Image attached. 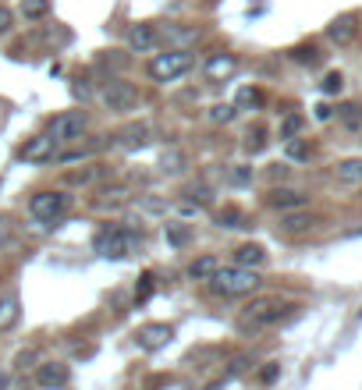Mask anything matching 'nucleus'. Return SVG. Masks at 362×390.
Masks as SVG:
<instances>
[{
  "mask_svg": "<svg viewBox=\"0 0 362 390\" xmlns=\"http://www.w3.org/2000/svg\"><path fill=\"white\" fill-rule=\"evenodd\" d=\"M295 312L291 302H281V298H256L245 305V312L238 316V330H266V326H277L281 319H288Z\"/></svg>",
  "mask_w": 362,
  "mask_h": 390,
  "instance_id": "obj_1",
  "label": "nucleus"
},
{
  "mask_svg": "<svg viewBox=\"0 0 362 390\" xmlns=\"http://www.w3.org/2000/svg\"><path fill=\"white\" fill-rule=\"evenodd\" d=\"M210 287H213V294L242 298L259 287V277H256V270H245V266H217V273L210 277Z\"/></svg>",
  "mask_w": 362,
  "mask_h": 390,
  "instance_id": "obj_2",
  "label": "nucleus"
},
{
  "mask_svg": "<svg viewBox=\"0 0 362 390\" xmlns=\"http://www.w3.org/2000/svg\"><path fill=\"white\" fill-rule=\"evenodd\" d=\"M93 245H96V252H100L103 259H125V256H132V252L142 245V234H135L132 227L114 224V227H103Z\"/></svg>",
  "mask_w": 362,
  "mask_h": 390,
  "instance_id": "obj_3",
  "label": "nucleus"
},
{
  "mask_svg": "<svg viewBox=\"0 0 362 390\" xmlns=\"http://www.w3.org/2000/svg\"><path fill=\"white\" fill-rule=\"evenodd\" d=\"M188 68H192V54L188 50H167V54H157L149 61V79L167 86V82H178Z\"/></svg>",
  "mask_w": 362,
  "mask_h": 390,
  "instance_id": "obj_4",
  "label": "nucleus"
},
{
  "mask_svg": "<svg viewBox=\"0 0 362 390\" xmlns=\"http://www.w3.org/2000/svg\"><path fill=\"white\" fill-rule=\"evenodd\" d=\"M72 206V195L68 192H36L33 202H29V213L40 220V224H57Z\"/></svg>",
  "mask_w": 362,
  "mask_h": 390,
  "instance_id": "obj_5",
  "label": "nucleus"
},
{
  "mask_svg": "<svg viewBox=\"0 0 362 390\" xmlns=\"http://www.w3.org/2000/svg\"><path fill=\"white\" fill-rule=\"evenodd\" d=\"M100 96H103V107L111 114H132L139 107V89L132 82H125V79H111Z\"/></svg>",
  "mask_w": 362,
  "mask_h": 390,
  "instance_id": "obj_6",
  "label": "nucleus"
},
{
  "mask_svg": "<svg viewBox=\"0 0 362 390\" xmlns=\"http://www.w3.org/2000/svg\"><path fill=\"white\" fill-rule=\"evenodd\" d=\"M86 125H89L86 110H64V114H57V117L50 121V132H47V135H50L54 142H75V139H82Z\"/></svg>",
  "mask_w": 362,
  "mask_h": 390,
  "instance_id": "obj_7",
  "label": "nucleus"
},
{
  "mask_svg": "<svg viewBox=\"0 0 362 390\" xmlns=\"http://www.w3.org/2000/svg\"><path fill=\"white\" fill-rule=\"evenodd\" d=\"M174 340V326L171 323H146V326H139V333H135V344L142 348V351H160V348H167Z\"/></svg>",
  "mask_w": 362,
  "mask_h": 390,
  "instance_id": "obj_8",
  "label": "nucleus"
},
{
  "mask_svg": "<svg viewBox=\"0 0 362 390\" xmlns=\"http://www.w3.org/2000/svg\"><path fill=\"white\" fill-rule=\"evenodd\" d=\"M57 146H61V142H54L50 135H36V139H29V142L22 146L18 156H22L26 164H47V160L57 156Z\"/></svg>",
  "mask_w": 362,
  "mask_h": 390,
  "instance_id": "obj_9",
  "label": "nucleus"
},
{
  "mask_svg": "<svg viewBox=\"0 0 362 390\" xmlns=\"http://www.w3.org/2000/svg\"><path fill=\"white\" fill-rule=\"evenodd\" d=\"M149 139H153V128L146 125V121H135V125H128L125 132H118L114 135V142L121 146V149H142V146H149Z\"/></svg>",
  "mask_w": 362,
  "mask_h": 390,
  "instance_id": "obj_10",
  "label": "nucleus"
},
{
  "mask_svg": "<svg viewBox=\"0 0 362 390\" xmlns=\"http://www.w3.org/2000/svg\"><path fill=\"white\" fill-rule=\"evenodd\" d=\"M171 50H188V47H196L199 43V29H192V25H167L164 33H157Z\"/></svg>",
  "mask_w": 362,
  "mask_h": 390,
  "instance_id": "obj_11",
  "label": "nucleus"
},
{
  "mask_svg": "<svg viewBox=\"0 0 362 390\" xmlns=\"http://www.w3.org/2000/svg\"><path fill=\"white\" fill-rule=\"evenodd\" d=\"M125 43H128V50H132V54H149V50H157L160 36H157V29H153V25H132V29H128V36H125Z\"/></svg>",
  "mask_w": 362,
  "mask_h": 390,
  "instance_id": "obj_12",
  "label": "nucleus"
},
{
  "mask_svg": "<svg viewBox=\"0 0 362 390\" xmlns=\"http://www.w3.org/2000/svg\"><path fill=\"white\" fill-rule=\"evenodd\" d=\"M238 71V57L234 54H213L210 61H206V68H203V75L210 79V82H224V79H231Z\"/></svg>",
  "mask_w": 362,
  "mask_h": 390,
  "instance_id": "obj_13",
  "label": "nucleus"
},
{
  "mask_svg": "<svg viewBox=\"0 0 362 390\" xmlns=\"http://www.w3.org/2000/svg\"><path fill=\"white\" fill-rule=\"evenodd\" d=\"M305 202H309V195H302V192H295V188H273V192L266 195V206H270V210H281V213L302 210Z\"/></svg>",
  "mask_w": 362,
  "mask_h": 390,
  "instance_id": "obj_14",
  "label": "nucleus"
},
{
  "mask_svg": "<svg viewBox=\"0 0 362 390\" xmlns=\"http://www.w3.org/2000/svg\"><path fill=\"white\" fill-rule=\"evenodd\" d=\"M68 379H72V372H68V365H61V362H47V365L36 369V383H40L43 390H61Z\"/></svg>",
  "mask_w": 362,
  "mask_h": 390,
  "instance_id": "obj_15",
  "label": "nucleus"
},
{
  "mask_svg": "<svg viewBox=\"0 0 362 390\" xmlns=\"http://www.w3.org/2000/svg\"><path fill=\"white\" fill-rule=\"evenodd\" d=\"M327 40H330V43H337V47H348V43L355 40V18H351V15L334 18V22L327 25Z\"/></svg>",
  "mask_w": 362,
  "mask_h": 390,
  "instance_id": "obj_16",
  "label": "nucleus"
},
{
  "mask_svg": "<svg viewBox=\"0 0 362 390\" xmlns=\"http://www.w3.org/2000/svg\"><path fill=\"white\" fill-rule=\"evenodd\" d=\"M266 263V248L263 245H238L234 248V266H245V270H256V266H263Z\"/></svg>",
  "mask_w": 362,
  "mask_h": 390,
  "instance_id": "obj_17",
  "label": "nucleus"
},
{
  "mask_svg": "<svg viewBox=\"0 0 362 390\" xmlns=\"http://www.w3.org/2000/svg\"><path fill=\"white\" fill-rule=\"evenodd\" d=\"M18 319H22V302H18V294H4V298H0V333H8Z\"/></svg>",
  "mask_w": 362,
  "mask_h": 390,
  "instance_id": "obj_18",
  "label": "nucleus"
},
{
  "mask_svg": "<svg viewBox=\"0 0 362 390\" xmlns=\"http://www.w3.org/2000/svg\"><path fill=\"white\" fill-rule=\"evenodd\" d=\"M312 213H302V210H291L284 220H281V234H305L312 227Z\"/></svg>",
  "mask_w": 362,
  "mask_h": 390,
  "instance_id": "obj_19",
  "label": "nucleus"
},
{
  "mask_svg": "<svg viewBox=\"0 0 362 390\" xmlns=\"http://www.w3.org/2000/svg\"><path fill=\"white\" fill-rule=\"evenodd\" d=\"M334 174H337V181H341V185H362V156L341 160V164L334 167Z\"/></svg>",
  "mask_w": 362,
  "mask_h": 390,
  "instance_id": "obj_20",
  "label": "nucleus"
},
{
  "mask_svg": "<svg viewBox=\"0 0 362 390\" xmlns=\"http://www.w3.org/2000/svg\"><path fill=\"white\" fill-rule=\"evenodd\" d=\"M18 15H22L26 22H40V18L50 15V0H22V4H18Z\"/></svg>",
  "mask_w": 362,
  "mask_h": 390,
  "instance_id": "obj_21",
  "label": "nucleus"
},
{
  "mask_svg": "<svg viewBox=\"0 0 362 390\" xmlns=\"http://www.w3.org/2000/svg\"><path fill=\"white\" fill-rule=\"evenodd\" d=\"M231 107L234 110H256V107H263V93L256 86H245V89H238V96H234Z\"/></svg>",
  "mask_w": 362,
  "mask_h": 390,
  "instance_id": "obj_22",
  "label": "nucleus"
},
{
  "mask_svg": "<svg viewBox=\"0 0 362 390\" xmlns=\"http://www.w3.org/2000/svg\"><path fill=\"white\" fill-rule=\"evenodd\" d=\"M217 266H220V263H217L213 256H199V259L188 266V277H192V280H210V277L217 273Z\"/></svg>",
  "mask_w": 362,
  "mask_h": 390,
  "instance_id": "obj_23",
  "label": "nucleus"
},
{
  "mask_svg": "<svg viewBox=\"0 0 362 390\" xmlns=\"http://www.w3.org/2000/svg\"><path fill=\"white\" fill-rule=\"evenodd\" d=\"M103 146H107V142H86L82 149H72V153H61L57 160H61V164H79V160H89V156H93L96 149H103Z\"/></svg>",
  "mask_w": 362,
  "mask_h": 390,
  "instance_id": "obj_24",
  "label": "nucleus"
},
{
  "mask_svg": "<svg viewBox=\"0 0 362 390\" xmlns=\"http://www.w3.org/2000/svg\"><path fill=\"white\" fill-rule=\"evenodd\" d=\"M217 224H220V227H249L245 213H242V210H234V206H224V210L217 213Z\"/></svg>",
  "mask_w": 362,
  "mask_h": 390,
  "instance_id": "obj_25",
  "label": "nucleus"
},
{
  "mask_svg": "<svg viewBox=\"0 0 362 390\" xmlns=\"http://www.w3.org/2000/svg\"><path fill=\"white\" fill-rule=\"evenodd\" d=\"M160 171L164 174H181L185 171V153H178V149H171V153H164V160H160Z\"/></svg>",
  "mask_w": 362,
  "mask_h": 390,
  "instance_id": "obj_26",
  "label": "nucleus"
},
{
  "mask_svg": "<svg viewBox=\"0 0 362 390\" xmlns=\"http://www.w3.org/2000/svg\"><path fill=\"white\" fill-rule=\"evenodd\" d=\"M284 153H288V160L302 164V160H309V142L305 139H288L284 142Z\"/></svg>",
  "mask_w": 362,
  "mask_h": 390,
  "instance_id": "obj_27",
  "label": "nucleus"
},
{
  "mask_svg": "<svg viewBox=\"0 0 362 390\" xmlns=\"http://www.w3.org/2000/svg\"><path fill=\"white\" fill-rule=\"evenodd\" d=\"M107 171L103 167H86V171H72L68 174V185H93L96 178H103Z\"/></svg>",
  "mask_w": 362,
  "mask_h": 390,
  "instance_id": "obj_28",
  "label": "nucleus"
},
{
  "mask_svg": "<svg viewBox=\"0 0 362 390\" xmlns=\"http://www.w3.org/2000/svg\"><path fill=\"white\" fill-rule=\"evenodd\" d=\"M234 114H238V110H234L231 103H217V107H210V114H206V117H210L213 125H231V121H234Z\"/></svg>",
  "mask_w": 362,
  "mask_h": 390,
  "instance_id": "obj_29",
  "label": "nucleus"
},
{
  "mask_svg": "<svg viewBox=\"0 0 362 390\" xmlns=\"http://www.w3.org/2000/svg\"><path fill=\"white\" fill-rule=\"evenodd\" d=\"M302 125H305V121H302V114H288V117L281 121V139H284V142H288V139H295V135L302 132Z\"/></svg>",
  "mask_w": 362,
  "mask_h": 390,
  "instance_id": "obj_30",
  "label": "nucleus"
},
{
  "mask_svg": "<svg viewBox=\"0 0 362 390\" xmlns=\"http://www.w3.org/2000/svg\"><path fill=\"white\" fill-rule=\"evenodd\" d=\"M252 178H256V174H252L249 164H234V167L227 171V181H231V185H249Z\"/></svg>",
  "mask_w": 362,
  "mask_h": 390,
  "instance_id": "obj_31",
  "label": "nucleus"
},
{
  "mask_svg": "<svg viewBox=\"0 0 362 390\" xmlns=\"http://www.w3.org/2000/svg\"><path fill=\"white\" fill-rule=\"evenodd\" d=\"M263 146H266V139H263V128H259V125H256V128H249V135H245V149H249V153H259Z\"/></svg>",
  "mask_w": 362,
  "mask_h": 390,
  "instance_id": "obj_32",
  "label": "nucleus"
},
{
  "mask_svg": "<svg viewBox=\"0 0 362 390\" xmlns=\"http://www.w3.org/2000/svg\"><path fill=\"white\" fill-rule=\"evenodd\" d=\"M107 195H111V199H96L100 210H118V206L128 202V192H121V188H118V192H107Z\"/></svg>",
  "mask_w": 362,
  "mask_h": 390,
  "instance_id": "obj_33",
  "label": "nucleus"
},
{
  "mask_svg": "<svg viewBox=\"0 0 362 390\" xmlns=\"http://www.w3.org/2000/svg\"><path fill=\"white\" fill-rule=\"evenodd\" d=\"M153 273H142L139 277V287H135V302H149V294H153Z\"/></svg>",
  "mask_w": 362,
  "mask_h": 390,
  "instance_id": "obj_34",
  "label": "nucleus"
},
{
  "mask_svg": "<svg viewBox=\"0 0 362 390\" xmlns=\"http://www.w3.org/2000/svg\"><path fill=\"white\" fill-rule=\"evenodd\" d=\"M341 121H344V128H358L362 125V110L358 107H341Z\"/></svg>",
  "mask_w": 362,
  "mask_h": 390,
  "instance_id": "obj_35",
  "label": "nucleus"
},
{
  "mask_svg": "<svg viewBox=\"0 0 362 390\" xmlns=\"http://www.w3.org/2000/svg\"><path fill=\"white\" fill-rule=\"evenodd\" d=\"M341 86H344V79H341V71H330V75L323 79V93H327V96H334V93H341Z\"/></svg>",
  "mask_w": 362,
  "mask_h": 390,
  "instance_id": "obj_36",
  "label": "nucleus"
},
{
  "mask_svg": "<svg viewBox=\"0 0 362 390\" xmlns=\"http://www.w3.org/2000/svg\"><path fill=\"white\" fill-rule=\"evenodd\" d=\"M167 238H171V245H185L188 241V231L181 224H167Z\"/></svg>",
  "mask_w": 362,
  "mask_h": 390,
  "instance_id": "obj_37",
  "label": "nucleus"
},
{
  "mask_svg": "<svg viewBox=\"0 0 362 390\" xmlns=\"http://www.w3.org/2000/svg\"><path fill=\"white\" fill-rule=\"evenodd\" d=\"M291 57H295L298 64H316V50H312V47H298V50H291Z\"/></svg>",
  "mask_w": 362,
  "mask_h": 390,
  "instance_id": "obj_38",
  "label": "nucleus"
},
{
  "mask_svg": "<svg viewBox=\"0 0 362 390\" xmlns=\"http://www.w3.org/2000/svg\"><path fill=\"white\" fill-rule=\"evenodd\" d=\"M11 22H15L11 8H4V4H0V36H4V33H11Z\"/></svg>",
  "mask_w": 362,
  "mask_h": 390,
  "instance_id": "obj_39",
  "label": "nucleus"
},
{
  "mask_svg": "<svg viewBox=\"0 0 362 390\" xmlns=\"http://www.w3.org/2000/svg\"><path fill=\"white\" fill-rule=\"evenodd\" d=\"M11 234H15V227H11V220H8V217H0V248H4V245L11 241Z\"/></svg>",
  "mask_w": 362,
  "mask_h": 390,
  "instance_id": "obj_40",
  "label": "nucleus"
},
{
  "mask_svg": "<svg viewBox=\"0 0 362 390\" xmlns=\"http://www.w3.org/2000/svg\"><path fill=\"white\" fill-rule=\"evenodd\" d=\"M277 376H281V365H277V362H266V369L259 372V379H263V383H273Z\"/></svg>",
  "mask_w": 362,
  "mask_h": 390,
  "instance_id": "obj_41",
  "label": "nucleus"
},
{
  "mask_svg": "<svg viewBox=\"0 0 362 390\" xmlns=\"http://www.w3.org/2000/svg\"><path fill=\"white\" fill-rule=\"evenodd\" d=\"M72 96H75V100H89V96H93V89H89L86 82H75V86H72Z\"/></svg>",
  "mask_w": 362,
  "mask_h": 390,
  "instance_id": "obj_42",
  "label": "nucleus"
},
{
  "mask_svg": "<svg viewBox=\"0 0 362 390\" xmlns=\"http://www.w3.org/2000/svg\"><path fill=\"white\" fill-rule=\"evenodd\" d=\"M316 117H319V121H330V117H334V107L319 103V107H316Z\"/></svg>",
  "mask_w": 362,
  "mask_h": 390,
  "instance_id": "obj_43",
  "label": "nucleus"
},
{
  "mask_svg": "<svg viewBox=\"0 0 362 390\" xmlns=\"http://www.w3.org/2000/svg\"><path fill=\"white\" fill-rule=\"evenodd\" d=\"M33 358H36V355H33V351H22V355H18V358H15V365H18V369H26V365H29V362H33Z\"/></svg>",
  "mask_w": 362,
  "mask_h": 390,
  "instance_id": "obj_44",
  "label": "nucleus"
},
{
  "mask_svg": "<svg viewBox=\"0 0 362 390\" xmlns=\"http://www.w3.org/2000/svg\"><path fill=\"white\" fill-rule=\"evenodd\" d=\"M284 174H288V167H281V164H273V167H270V178H273V181H277V178H284Z\"/></svg>",
  "mask_w": 362,
  "mask_h": 390,
  "instance_id": "obj_45",
  "label": "nucleus"
},
{
  "mask_svg": "<svg viewBox=\"0 0 362 390\" xmlns=\"http://www.w3.org/2000/svg\"><path fill=\"white\" fill-rule=\"evenodd\" d=\"M0 390H8V372H0Z\"/></svg>",
  "mask_w": 362,
  "mask_h": 390,
  "instance_id": "obj_46",
  "label": "nucleus"
},
{
  "mask_svg": "<svg viewBox=\"0 0 362 390\" xmlns=\"http://www.w3.org/2000/svg\"><path fill=\"white\" fill-rule=\"evenodd\" d=\"M358 319H362V309H358Z\"/></svg>",
  "mask_w": 362,
  "mask_h": 390,
  "instance_id": "obj_47",
  "label": "nucleus"
}]
</instances>
